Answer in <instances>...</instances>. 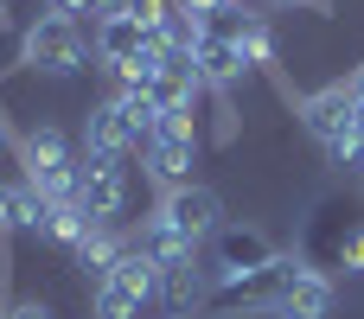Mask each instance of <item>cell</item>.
Segmentation results:
<instances>
[{"instance_id":"cell-1","label":"cell","mask_w":364,"mask_h":319,"mask_svg":"<svg viewBox=\"0 0 364 319\" xmlns=\"http://www.w3.org/2000/svg\"><path fill=\"white\" fill-rule=\"evenodd\" d=\"M154 121H160L154 96H147V90H122V83H115V96H102V102H90V109H83V153L128 160V153H141V147H147Z\"/></svg>"},{"instance_id":"cell-2","label":"cell","mask_w":364,"mask_h":319,"mask_svg":"<svg viewBox=\"0 0 364 319\" xmlns=\"http://www.w3.org/2000/svg\"><path fill=\"white\" fill-rule=\"evenodd\" d=\"M19 64L26 70H38V77H77L83 64H90V38H83V19H70V13H38V19H26V32H19Z\"/></svg>"},{"instance_id":"cell-3","label":"cell","mask_w":364,"mask_h":319,"mask_svg":"<svg viewBox=\"0 0 364 319\" xmlns=\"http://www.w3.org/2000/svg\"><path fill=\"white\" fill-rule=\"evenodd\" d=\"M198 115L186 109V115H160L154 121V134H147V147H141V160H147V179L160 185V192H179V185H198Z\"/></svg>"},{"instance_id":"cell-4","label":"cell","mask_w":364,"mask_h":319,"mask_svg":"<svg viewBox=\"0 0 364 319\" xmlns=\"http://www.w3.org/2000/svg\"><path fill=\"white\" fill-rule=\"evenodd\" d=\"M147 307H160V269L128 249V256L90 288V313L96 319H141Z\"/></svg>"},{"instance_id":"cell-5","label":"cell","mask_w":364,"mask_h":319,"mask_svg":"<svg viewBox=\"0 0 364 319\" xmlns=\"http://www.w3.org/2000/svg\"><path fill=\"white\" fill-rule=\"evenodd\" d=\"M275 256H282V249H275L269 230H256V224H224V230L211 237V256H205V269H211V294L230 288V281H243V275H256V269H269Z\"/></svg>"},{"instance_id":"cell-6","label":"cell","mask_w":364,"mask_h":319,"mask_svg":"<svg viewBox=\"0 0 364 319\" xmlns=\"http://www.w3.org/2000/svg\"><path fill=\"white\" fill-rule=\"evenodd\" d=\"M358 121H364V102L352 96V83L339 77V83H320V90H307L301 96V128L333 153L339 141H352L358 134Z\"/></svg>"},{"instance_id":"cell-7","label":"cell","mask_w":364,"mask_h":319,"mask_svg":"<svg viewBox=\"0 0 364 319\" xmlns=\"http://www.w3.org/2000/svg\"><path fill=\"white\" fill-rule=\"evenodd\" d=\"M77 205H83L96 224H122V217H128V160L77 153Z\"/></svg>"},{"instance_id":"cell-8","label":"cell","mask_w":364,"mask_h":319,"mask_svg":"<svg viewBox=\"0 0 364 319\" xmlns=\"http://www.w3.org/2000/svg\"><path fill=\"white\" fill-rule=\"evenodd\" d=\"M154 211H160V217H166V224L192 243V249H205V243L230 224V217H224V198H218L211 185H179V192H160V205H154Z\"/></svg>"},{"instance_id":"cell-9","label":"cell","mask_w":364,"mask_h":319,"mask_svg":"<svg viewBox=\"0 0 364 319\" xmlns=\"http://www.w3.org/2000/svg\"><path fill=\"white\" fill-rule=\"evenodd\" d=\"M147 45H154V32H147L141 19L115 13V6H102V13L90 19V58H96L102 70H115V77H122V70H128Z\"/></svg>"},{"instance_id":"cell-10","label":"cell","mask_w":364,"mask_h":319,"mask_svg":"<svg viewBox=\"0 0 364 319\" xmlns=\"http://www.w3.org/2000/svg\"><path fill=\"white\" fill-rule=\"evenodd\" d=\"M333 307H339L333 275L314 269V262H301V269L282 281V294L269 301V313H262V319H333Z\"/></svg>"},{"instance_id":"cell-11","label":"cell","mask_w":364,"mask_h":319,"mask_svg":"<svg viewBox=\"0 0 364 319\" xmlns=\"http://www.w3.org/2000/svg\"><path fill=\"white\" fill-rule=\"evenodd\" d=\"M160 307L173 319H198L211 307V269H205V256L192 249V256H179L173 269H160Z\"/></svg>"},{"instance_id":"cell-12","label":"cell","mask_w":364,"mask_h":319,"mask_svg":"<svg viewBox=\"0 0 364 319\" xmlns=\"http://www.w3.org/2000/svg\"><path fill=\"white\" fill-rule=\"evenodd\" d=\"M192 70H198V83H205L211 96H230V90L250 77V64H243L237 38H230V32H218V26L198 38V51H192Z\"/></svg>"},{"instance_id":"cell-13","label":"cell","mask_w":364,"mask_h":319,"mask_svg":"<svg viewBox=\"0 0 364 319\" xmlns=\"http://www.w3.org/2000/svg\"><path fill=\"white\" fill-rule=\"evenodd\" d=\"M128 249H134V256H147L154 269H173L179 256H192V243H186V237H179V230H173L160 211H147V217L128 230Z\"/></svg>"},{"instance_id":"cell-14","label":"cell","mask_w":364,"mask_h":319,"mask_svg":"<svg viewBox=\"0 0 364 319\" xmlns=\"http://www.w3.org/2000/svg\"><path fill=\"white\" fill-rule=\"evenodd\" d=\"M122 256H128V237H122L115 224H96V230L83 237V249H77L70 262L83 269V281H102V275H109V269H115Z\"/></svg>"},{"instance_id":"cell-15","label":"cell","mask_w":364,"mask_h":319,"mask_svg":"<svg viewBox=\"0 0 364 319\" xmlns=\"http://www.w3.org/2000/svg\"><path fill=\"white\" fill-rule=\"evenodd\" d=\"M90 230H96V217L70 198V205H51V230H45V243H58V249H70V256H77Z\"/></svg>"},{"instance_id":"cell-16","label":"cell","mask_w":364,"mask_h":319,"mask_svg":"<svg viewBox=\"0 0 364 319\" xmlns=\"http://www.w3.org/2000/svg\"><path fill=\"white\" fill-rule=\"evenodd\" d=\"M102 6H115V13H128V19H141L147 32H160V19L173 13V0H102Z\"/></svg>"},{"instance_id":"cell-17","label":"cell","mask_w":364,"mask_h":319,"mask_svg":"<svg viewBox=\"0 0 364 319\" xmlns=\"http://www.w3.org/2000/svg\"><path fill=\"white\" fill-rule=\"evenodd\" d=\"M333 269H346V275H364V224L346 230V243L333 249Z\"/></svg>"},{"instance_id":"cell-18","label":"cell","mask_w":364,"mask_h":319,"mask_svg":"<svg viewBox=\"0 0 364 319\" xmlns=\"http://www.w3.org/2000/svg\"><path fill=\"white\" fill-rule=\"evenodd\" d=\"M0 319H58L51 301H0Z\"/></svg>"},{"instance_id":"cell-19","label":"cell","mask_w":364,"mask_h":319,"mask_svg":"<svg viewBox=\"0 0 364 319\" xmlns=\"http://www.w3.org/2000/svg\"><path fill=\"white\" fill-rule=\"evenodd\" d=\"M19 224H13V185L0 179V256H6V237H13Z\"/></svg>"},{"instance_id":"cell-20","label":"cell","mask_w":364,"mask_h":319,"mask_svg":"<svg viewBox=\"0 0 364 319\" xmlns=\"http://www.w3.org/2000/svg\"><path fill=\"white\" fill-rule=\"evenodd\" d=\"M51 13H70V19H83V13H102V0H51Z\"/></svg>"},{"instance_id":"cell-21","label":"cell","mask_w":364,"mask_h":319,"mask_svg":"<svg viewBox=\"0 0 364 319\" xmlns=\"http://www.w3.org/2000/svg\"><path fill=\"white\" fill-rule=\"evenodd\" d=\"M0 153H19V134H13V121H6V109H0Z\"/></svg>"},{"instance_id":"cell-22","label":"cell","mask_w":364,"mask_h":319,"mask_svg":"<svg viewBox=\"0 0 364 319\" xmlns=\"http://www.w3.org/2000/svg\"><path fill=\"white\" fill-rule=\"evenodd\" d=\"M346 83H352V96H358V102H364V64H358V70H352V77H346Z\"/></svg>"},{"instance_id":"cell-23","label":"cell","mask_w":364,"mask_h":319,"mask_svg":"<svg viewBox=\"0 0 364 319\" xmlns=\"http://www.w3.org/2000/svg\"><path fill=\"white\" fill-rule=\"evenodd\" d=\"M6 19H13V13H6V0H0V26H6Z\"/></svg>"},{"instance_id":"cell-24","label":"cell","mask_w":364,"mask_h":319,"mask_svg":"<svg viewBox=\"0 0 364 319\" xmlns=\"http://www.w3.org/2000/svg\"><path fill=\"white\" fill-rule=\"evenodd\" d=\"M198 319H205V313H198Z\"/></svg>"}]
</instances>
